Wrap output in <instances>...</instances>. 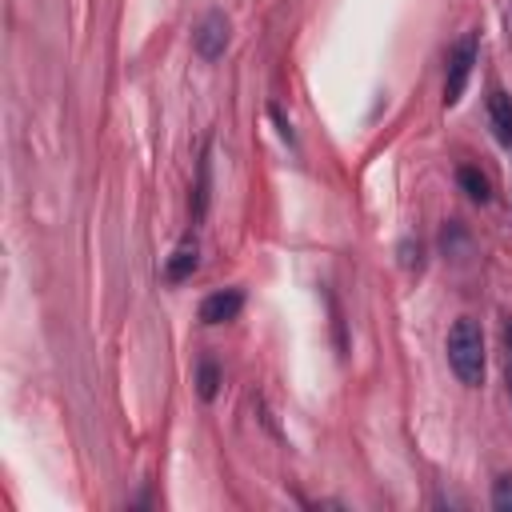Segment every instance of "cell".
<instances>
[{
  "instance_id": "cell-6",
  "label": "cell",
  "mask_w": 512,
  "mask_h": 512,
  "mask_svg": "<svg viewBox=\"0 0 512 512\" xmlns=\"http://www.w3.org/2000/svg\"><path fill=\"white\" fill-rule=\"evenodd\" d=\"M488 120H492V132L504 144H512V96L504 88H492L488 92Z\"/></svg>"
},
{
  "instance_id": "cell-12",
  "label": "cell",
  "mask_w": 512,
  "mask_h": 512,
  "mask_svg": "<svg viewBox=\"0 0 512 512\" xmlns=\"http://www.w3.org/2000/svg\"><path fill=\"white\" fill-rule=\"evenodd\" d=\"M508 392H512V364H508Z\"/></svg>"
},
{
  "instance_id": "cell-4",
  "label": "cell",
  "mask_w": 512,
  "mask_h": 512,
  "mask_svg": "<svg viewBox=\"0 0 512 512\" xmlns=\"http://www.w3.org/2000/svg\"><path fill=\"white\" fill-rule=\"evenodd\" d=\"M240 308H244V292L240 288H220V292L200 300V320L204 324H228V320L240 316Z\"/></svg>"
},
{
  "instance_id": "cell-9",
  "label": "cell",
  "mask_w": 512,
  "mask_h": 512,
  "mask_svg": "<svg viewBox=\"0 0 512 512\" xmlns=\"http://www.w3.org/2000/svg\"><path fill=\"white\" fill-rule=\"evenodd\" d=\"M492 508L496 512H512V476H500L492 484Z\"/></svg>"
},
{
  "instance_id": "cell-1",
  "label": "cell",
  "mask_w": 512,
  "mask_h": 512,
  "mask_svg": "<svg viewBox=\"0 0 512 512\" xmlns=\"http://www.w3.org/2000/svg\"><path fill=\"white\" fill-rule=\"evenodd\" d=\"M448 368L456 372V380L464 388L484 384V332L472 316H460L448 328Z\"/></svg>"
},
{
  "instance_id": "cell-5",
  "label": "cell",
  "mask_w": 512,
  "mask_h": 512,
  "mask_svg": "<svg viewBox=\"0 0 512 512\" xmlns=\"http://www.w3.org/2000/svg\"><path fill=\"white\" fill-rule=\"evenodd\" d=\"M196 240L192 236H184L180 244H176V252L168 256V264H164V280H172V284H180V280H188L192 272H196Z\"/></svg>"
},
{
  "instance_id": "cell-10",
  "label": "cell",
  "mask_w": 512,
  "mask_h": 512,
  "mask_svg": "<svg viewBox=\"0 0 512 512\" xmlns=\"http://www.w3.org/2000/svg\"><path fill=\"white\" fill-rule=\"evenodd\" d=\"M204 204H208V152L200 156V180H196V204H192V212L204 216Z\"/></svg>"
},
{
  "instance_id": "cell-3",
  "label": "cell",
  "mask_w": 512,
  "mask_h": 512,
  "mask_svg": "<svg viewBox=\"0 0 512 512\" xmlns=\"http://www.w3.org/2000/svg\"><path fill=\"white\" fill-rule=\"evenodd\" d=\"M192 48H196L200 60L224 56V48H228V20H224V12H208L200 20V28L192 32Z\"/></svg>"
},
{
  "instance_id": "cell-8",
  "label": "cell",
  "mask_w": 512,
  "mask_h": 512,
  "mask_svg": "<svg viewBox=\"0 0 512 512\" xmlns=\"http://www.w3.org/2000/svg\"><path fill=\"white\" fill-rule=\"evenodd\" d=\"M196 384H200V396L204 400H212L216 396V384H220V368H216V360H200V368H196Z\"/></svg>"
},
{
  "instance_id": "cell-11",
  "label": "cell",
  "mask_w": 512,
  "mask_h": 512,
  "mask_svg": "<svg viewBox=\"0 0 512 512\" xmlns=\"http://www.w3.org/2000/svg\"><path fill=\"white\" fill-rule=\"evenodd\" d=\"M504 348H508V364H512V320L504 324Z\"/></svg>"
},
{
  "instance_id": "cell-7",
  "label": "cell",
  "mask_w": 512,
  "mask_h": 512,
  "mask_svg": "<svg viewBox=\"0 0 512 512\" xmlns=\"http://www.w3.org/2000/svg\"><path fill=\"white\" fill-rule=\"evenodd\" d=\"M456 180H460V188H464L472 200H480V204L492 196V184H488V176H484L480 168H472V164H460V168H456Z\"/></svg>"
},
{
  "instance_id": "cell-2",
  "label": "cell",
  "mask_w": 512,
  "mask_h": 512,
  "mask_svg": "<svg viewBox=\"0 0 512 512\" xmlns=\"http://www.w3.org/2000/svg\"><path fill=\"white\" fill-rule=\"evenodd\" d=\"M476 48H480V40H476V32H468V36H460L456 48L448 52V76H444V104H448V108L464 96V84H468L472 64H476Z\"/></svg>"
}]
</instances>
